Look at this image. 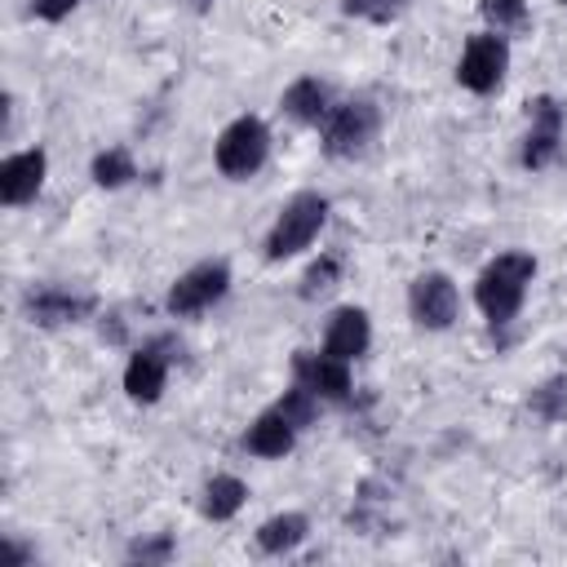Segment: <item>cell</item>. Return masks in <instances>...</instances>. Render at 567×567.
I'll list each match as a JSON object with an SVG mask.
<instances>
[{
    "mask_svg": "<svg viewBox=\"0 0 567 567\" xmlns=\"http://www.w3.org/2000/svg\"><path fill=\"white\" fill-rule=\"evenodd\" d=\"M558 137H563V106L554 97H536L532 102V133H527V146H523V164L527 168H545L558 151Z\"/></svg>",
    "mask_w": 567,
    "mask_h": 567,
    "instance_id": "9c48e42d",
    "label": "cell"
},
{
    "mask_svg": "<svg viewBox=\"0 0 567 567\" xmlns=\"http://www.w3.org/2000/svg\"><path fill=\"white\" fill-rule=\"evenodd\" d=\"M315 399H319V394H310L306 385H297V390H288V394L275 403V412H284V416L301 430V425H310V421H315V412H319V408H315Z\"/></svg>",
    "mask_w": 567,
    "mask_h": 567,
    "instance_id": "ffe728a7",
    "label": "cell"
},
{
    "mask_svg": "<svg viewBox=\"0 0 567 567\" xmlns=\"http://www.w3.org/2000/svg\"><path fill=\"white\" fill-rule=\"evenodd\" d=\"M44 168H49V159H44L40 146H35V151H22V155H9V159L0 164V199H4V204H27V199H35V190H40V182H44Z\"/></svg>",
    "mask_w": 567,
    "mask_h": 567,
    "instance_id": "30bf717a",
    "label": "cell"
},
{
    "mask_svg": "<svg viewBox=\"0 0 567 567\" xmlns=\"http://www.w3.org/2000/svg\"><path fill=\"white\" fill-rule=\"evenodd\" d=\"M532 275H536L532 252H501L496 261L483 266V275H478V284H474V301H478V310L492 319V328H505V323L518 315Z\"/></svg>",
    "mask_w": 567,
    "mask_h": 567,
    "instance_id": "6da1fadb",
    "label": "cell"
},
{
    "mask_svg": "<svg viewBox=\"0 0 567 567\" xmlns=\"http://www.w3.org/2000/svg\"><path fill=\"white\" fill-rule=\"evenodd\" d=\"M75 4H80V0H35V13H40L44 22H58V18H66Z\"/></svg>",
    "mask_w": 567,
    "mask_h": 567,
    "instance_id": "d4e9b609",
    "label": "cell"
},
{
    "mask_svg": "<svg viewBox=\"0 0 567 567\" xmlns=\"http://www.w3.org/2000/svg\"><path fill=\"white\" fill-rule=\"evenodd\" d=\"M478 13L496 27V31H514L527 22V0H478Z\"/></svg>",
    "mask_w": 567,
    "mask_h": 567,
    "instance_id": "d6986e66",
    "label": "cell"
},
{
    "mask_svg": "<svg viewBox=\"0 0 567 567\" xmlns=\"http://www.w3.org/2000/svg\"><path fill=\"white\" fill-rule=\"evenodd\" d=\"M226 288H230V266L226 261H199L195 270H186L168 288V310L173 315H195V310L213 306L217 297H226Z\"/></svg>",
    "mask_w": 567,
    "mask_h": 567,
    "instance_id": "8992f818",
    "label": "cell"
},
{
    "mask_svg": "<svg viewBox=\"0 0 567 567\" xmlns=\"http://www.w3.org/2000/svg\"><path fill=\"white\" fill-rule=\"evenodd\" d=\"M323 217H328V199H323V195L301 190L297 199H288L284 213H279V221H275L270 235H266V257H270V261H284V257L310 248V239L319 235Z\"/></svg>",
    "mask_w": 567,
    "mask_h": 567,
    "instance_id": "7a4b0ae2",
    "label": "cell"
},
{
    "mask_svg": "<svg viewBox=\"0 0 567 567\" xmlns=\"http://www.w3.org/2000/svg\"><path fill=\"white\" fill-rule=\"evenodd\" d=\"M532 408H536L545 421H563V416H567V381H545V385L532 394Z\"/></svg>",
    "mask_w": 567,
    "mask_h": 567,
    "instance_id": "44dd1931",
    "label": "cell"
},
{
    "mask_svg": "<svg viewBox=\"0 0 567 567\" xmlns=\"http://www.w3.org/2000/svg\"><path fill=\"white\" fill-rule=\"evenodd\" d=\"M408 306H412V319L421 328H447L456 319V284L447 275H421L408 292Z\"/></svg>",
    "mask_w": 567,
    "mask_h": 567,
    "instance_id": "52a82bcc",
    "label": "cell"
},
{
    "mask_svg": "<svg viewBox=\"0 0 567 567\" xmlns=\"http://www.w3.org/2000/svg\"><path fill=\"white\" fill-rule=\"evenodd\" d=\"M292 372H297V385H306V390H310V394H319V399H346V394H350L346 359H332L328 350H323V354L297 350Z\"/></svg>",
    "mask_w": 567,
    "mask_h": 567,
    "instance_id": "ba28073f",
    "label": "cell"
},
{
    "mask_svg": "<svg viewBox=\"0 0 567 567\" xmlns=\"http://www.w3.org/2000/svg\"><path fill=\"white\" fill-rule=\"evenodd\" d=\"M190 4H195V9H199V13H204V9H208V4H213V0H190Z\"/></svg>",
    "mask_w": 567,
    "mask_h": 567,
    "instance_id": "484cf974",
    "label": "cell"
},
{
    "mask_svg": "<svg viewBox=\"0 0 567 567\" xmlns=\"http://www.w3.org/2000/svg\"><path fill=\"white\" fill-rule=\"evenodd\" d=\"M377 106L372 102H346L328 115V128H323V151L337 155V159H350V155H363L368 142L377 137Z\"/></svg>",
    "mask_w": 567,
    "mask_h": 567,
    "instance_id": "277c9868",
    "label": "cell"
},
{
    "mask_svg": "<svg viewBox=\"0 0 567 567\" xmlns=\"http://www.w3.org/2000/svg\"><path fill=\"white\" fill-rule=\"evenodd\" d=\"M137 177V168H133V155L128 151H102L97 159H93V182L97 186H106V190H115V186H124V182H133Z\"/></svg>",
    "mask_w": 567,
    "mask_h": 567,
    "instance_id": "ac0fdd59",
    "label": "cell"
},
{
    "mask_svg": "<svg viewBox=\"0 0 567 567\" xmlns=\"http://www.w3.org/2000/svg\"><path fill=\"white\" fill-rule=\"evenodd\" d=\"M509 66V49L501 35H470L461 62H456V80L470 89V93H492L501 84Z\"/></svg>",
    "mask_w": 567,
    "mask_h": 567,
    "instance_id": "5b68a950",
    "label": "cell"
},
{
    "mask_svg": "<svg viewBox=\"0 0 567 567\" xmlns=\"http://www.w3.org/2000/svg\"><path fill=\"white\" fill-rule=\"evenodd\" d=\"M164 377H168V359H164V346L155 341V346H142V350L128 359V368H124V390H128V399H137V403H155L159 390H164Z\"/></svg>",
    "mask_w": 567,
    "mask_h": 567,
    "instance_id": "8fae6325",
    "label": "cell"
},
{
    "mask_svg": "<svg viewBox=\"0 0 567 567\" xmlns=\"http://www.w3.org/2000/svg\"><path fill=\"white\" fill-rule=\"evenodd\" d=\"M306 532H310L306 514H275V518H266V523L257 527V545H261L266 554H284V549L301 545Z\"/></svg>",
    "mask_w": 567,
    "mask_h": 567,
    "instance_id": "2e32d148",
    "label": "cell"
},
{
    "mask_svg": "<svg viewBox=\"0 0 567 567\" xmlns=\"http://www.w3.org/2000/svg\"><path fill=\"white\" fill-rule=\"evenodd\" d=\"M266 151H270V133L257 115H239L235 124L221 128L217 137V168L226 177H252L261 164H266Z\"/></svg>",
    "mask_w": 567,
    "mask_h": 567,
    "instance_id": "3957f363",
    "label": "cell"
},
{
    "mask_svg": "<svg viewBox=\"0 0 567 567\" xmlns=\"http://www.w3.org/2000/svg\"><path fill=\"white\" fill-rule=\"evenodd\" d=\"M368 341H372V328H368V315L363 310H354V306H346V310H337L332 315V323H328V337H323V350L332 354V359H354V354H363L368 350Z\"/></svg>",
    "mask_w": 567,
    "mask_h": 567,
    "instance_id": "7c38bea8",
    "label": "cell"
},
{
    "mask_svg": "<svg viewBox=\"0 0 567 567\" xmlns=\"http://www.w3.org/2000/svg\"><path fill=\"white\" fill-rule=\"evenodd\" d=\"M337 270H341V261H337V257L315 261V266L306 270V279H301V297H319V292H328V288H332V279H337Z\"/></svg>",
    "mask_w": 567,
    "mask_h": 567,
    "instance_id": "603a6c76",
    "label": "cell"
},
{
    "mask_svg": "<svg viewBox=\"0 0 567 567\" xmlns=\"http://www.w3.org/2000/svg\"><path fill=\"white\" fill-rule=\"evenodd\" d=\"M284 111L297 120V124H319L328 115V89L319 80H297L288 93H284Z\"/></svg>",
    "mask_w": 567,
    "mask_h": 567,
    "instance_id": "9a60e30c",
    "label": "cell"
},
{
    "mask_svg": "<svg viewBox=\"0 0 567 567\" xmlns=\"http://www.w3.org/2000/svg\"><path fill=\"white\" fill-rule=\"evenodd\" d=\"M89 310H93V297H71L62 288H35L27 297V315L35 323H75Z\"/></svg>",
    "mask_w": 567,
    "mask_h": 567,
    "instance_id": "4fadbf2b",
    "label": "cell"
},
{
    "mask_svg": "<svg viewBox=\"0 0 567 567\" xmlns=\"http://www.w3.org/2000/svg\"><path fill=\"white\" fill-rule=\"evenodd\" d=\"M346 13H359V18H372V22H390L408 9V0H341Z\"/></svg>",
    "mask_w": 567,
    "mask_h": 567,
    "instance_id": "7402d4cb",
    "label": "cell"
},
{
    "mask_svg": "<svg viewBox=\"0 0 567 567\" xmlns=\"http://www.w3.org/2000/svg\"><path fill=\"white\" fill-rule=\"evenodd\" d=\"M244 496H248V487L235 478V474H217L208 487H204V514L208 518H230V514H239V505H244Z\"/></svg>",
    "mask_w": 567,
    "mask_h": 567,
    "instance_id": "e0dca14e",
    "label": "cell"
},
{
    "mask_svg": "<svg viewBox=\"0 0 567 567\" xmlns=\"http://www.w3.org/2000/svg\"><path fill=\"white\" fill-rule=\"evenodd\" d=\"M292 434H297V425L284 416V412H261L257 421H252V430H248V452H257V456H284L288 447H292Z\"/></svg>",
    "mask_w": 567,
    "mask_h": 567,
    "instance_id": "5bb4252c",
    "label": "cell"
},
{
    "mask_svg": "<svg viewBox=\"0 0 567 567\" xmlns=\"http://www.w3.org/2000/svg\"><path fill=\"white\" fill-rule=\"evenodd\" d=\"M173 554V540L168 536H155V540H137L133 549H128V558H142V563H164Z\"/></svg>",
    "mask_w": 567,
    "mask_h": 567,
    "instance_id": "cb8c5ba5",
    "label": "cell"
}]
</instances>
